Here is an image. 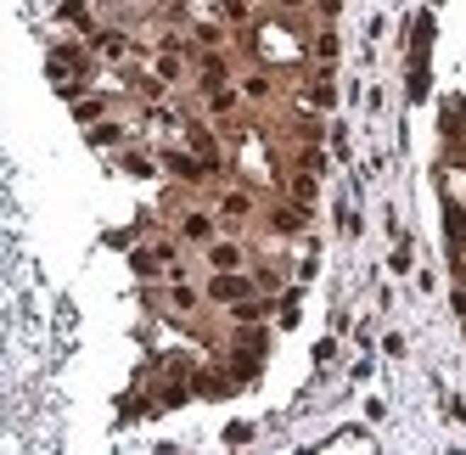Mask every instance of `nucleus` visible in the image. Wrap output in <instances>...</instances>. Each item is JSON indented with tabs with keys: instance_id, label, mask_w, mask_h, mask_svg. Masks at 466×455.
<instances>
[{
	"instance_id": "obj_2",
	"label": "nucleus",
	"mask_w": 466,
	"mask_h": 455,
	"mask_svg": "<svg viewBox=\"0 0 466 455\" xmlns=\"http://www.w3.org/2000/svg\"><path fill=\"white\" fill-rule=\"evenodd\" d=\"M225 439H231V444H247V439H253V427H247V422H231V427H225Z\"/></svg>"
},
{
	"instance_id": "obj_1",
	"label": "nucleus",
	"mask_w": 466,
	"mask_h": 455,
	"mask_svg": "<svg viewBox=\"0 0 466 455\" xmlns=\"http://www.w3.org/2000/svg\"><path fill=\"white\" fill-rule=\"evenodd\" d=\"M214 298H247V281L241 276H220L214 281Z\"/></svg>"
}]
</instances>
